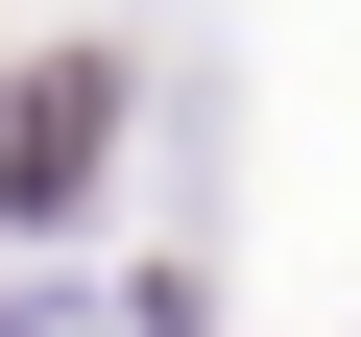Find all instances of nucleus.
<instances>
[{
  "label": "nucleus",
  "mask_w": 361,
  "mask_h": 337,
  "mask_svg": "<svg viewBox=\"0 0 361 337\" xmlns=\"http://www.w3.org/2000/svg\"><path fill=\"white\" fill-rule=\"evenodd\" d=\"M97 168H121V73H97V49H49L25 97H0V217H73Z\"/></svg>",
  "instance_id": "1"
}]
</instances>
